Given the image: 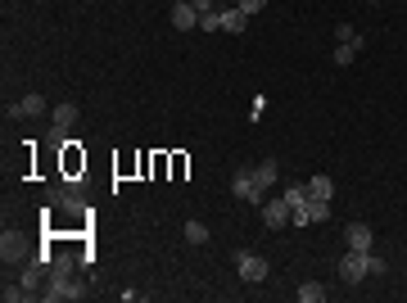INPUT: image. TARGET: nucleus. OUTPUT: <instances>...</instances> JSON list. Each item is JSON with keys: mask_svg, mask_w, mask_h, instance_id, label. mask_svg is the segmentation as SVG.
Listing matches in <instances>:
<instances>
[{"mask_svg": "<svg viewBox=\"0 0 407 303\" xmlns=\"http://www.w3.org/2000/svg\"><path fill=\"white\" fill-rule=\"evenodd\" d=\"M172 28H177V32L199 28V10L190 5V0H177V5H172Z\"/></svg>", "mask_w": 407, "mask_h": 303, "instance_id": "obj_6", "label": "nucleus"}, {"mask_svg": "<svg viewBox=\"0 0 407 303\" xmlns=\"http://www.w3.org/2000/svg\"><path fill=\"white\" fill-rule=\"evenodd\" d=\"M73 123H77V109H73V105H59V109H55V132H50V141H64V132H68Z\"/></svg>", "mask_w": 407, "mask_h": 303, "instance_id": "obj_11", "label": "nucleus"}, {"mask_svg": "<svg viewBox=\"0 0 407 303\" xmlns=\"http://www.w3.org/2000/svg\"><path fill=\"white\" fill-rule=\"evenodd\" d=\"M236 5H240V10H245V14H249V19H254V14H258V10H263L267 0H236Z\"/></svg>", "mask_w": 407, "mask_h": 303, "instance_id": "obj_20", "label": "nucleus"}, {"mask_svg": "<svg viewBox=\"0 0 407 303\" xmlns=\"http://www.w3.org/2000/svg\"><path fill=\"white\" fill-rule=\"evenodd\" d=\"M190 5H195L199 14H213V0H190Z\"/></svg>", "mask_w": 407, "mask_h": 303, "instance_id": "obj_21", "label": "nucleus"}, {"mask_svg": "<svg viewBox=\"0 0 407 303\" xmlns=\"http://www.w3.org/2000/svg\"><path fill=\"white\" fill-rule=\"evenodd\" d=\"M82 285H77V281H68V276H64V281H50V290H46V299H82Z\"/></svg>", "mask_w": 407, "mask_h": 303, "instance_id": "obj_10", "label": "nucleus"}, {"mask_svg": "<svg viewBox=\"0 0 407 303\" xmlns=\"http://www.w3.org/2000/svg\"><path fill=\"white\" fill-rule=\"evenodd\" d=\"M254 177H258V186H272V181H276V159H263V163H258V168H254Z\"/></svg>", "mask_w": 407, "mask_h": 303, "instance_id": "obj_15", "label": "nucleus"}, {"mask_svg": "<svg viewBox=\"0 0 407 303\" xmlns=\"http://www.w3.org/2000/svg\"><path fill=\"white\" fill-rule=\"evenodd\" d=\"M0 258H5V263H23V258H28L23 236H10V231H5V236H0Z\"/></svg>", "mask_w": 407, "mask_h": 303, "instance_id": "obj_7", "label": "nucleus"}, {"mask_svg": "<svg viewBox=\"0 0 407 303\" xmlns=\"http://www.w3.org/2000/svg\"><path fill=\"white\" fill-rule=\"evenodd\" d=\"M218 19H222V32H245V28H249V14L240 10V5H227V10H218Z\"/></svg>", "mask_w": 407, "mask_h": 303, "instance_id": "obj_8", "label": "nucleus"}, {"mask_svg": "<svg viewBox=\"0 0 407 303\" xmlns=\"http://www.w3.org/2000/svg\"><path fill=\"white\" fill-rule=\"evenodd\" d=\"M236 272H240V281H267V272H272V267H267V258H258V254H236Z\"/></svg>", "mask_w": 407, "mask_h": 303, "instance_id": "obj_3", "label": "nucleus"}, {"mask_svg": "<svg viewBox=\"0 0 407 303\" xmlns=\"http://www.w3.org/2000/svg\"><path fill=\"white\" fill-rule=\"evenodd\" d=\"M10 114L14 118H37V114H46V100L41 95H23L19 105H10Z\"/></svg>", "mask_w": 407, "mask_h": 303, "instance_id": "obj_9", "label": "nucleus"}, {"mask_svg": "<svg viewBox=\"0 0 407 303\" xmlns=\"http://www.w3.org/2000/svg\"><path fill=\"white\" fill-rule=\"evenodd\" d=\"M290 218H294V213H290V204H285V199H267V204H263V222H267L272 231H281Z\"/></svg>", "mask_w": 407, "mask_h": 303, "instance_id": "obj_5", "label": "nucleus"}, {"mask_svg": "<svg viewBox=\"0 0 407 303\" xmlns=\"http://www.w3.org/2000/svg\"><path fill=\"white\" fill-rule=\"evenodd\" d=\"M281 199H285V204H290V213H294V209H303V204H308V181H299V186H290V190H285Z\"/></svg>", "mask_w": 407, "mask_h": 303, "instance_id": "obj_13", "label": "nucleus"}, {"mask_svg": "<svg viewBox=\"0 0 407 303\" xmlns=\"http://www.w3.org/2000/svg\"><path fill=\"white\" fill-rule=\"evenodd\" d=\"M231 190H236V199H245V204H263V186H258L254 168H240L236 177H231Z\"/></svg>", "mask_w": 407, "mask_h": 303, "instance_id": "obj_1", "label": "nucleus"}, {"mask_svg": "<svg viewBox=\"0 0 407 303\" xmlns=\"http://www.w3.org/2000/svg\"><path fill=\"white\" fill-rule=\"evenodd\" d=\"M344 245H349V249H362V254H371L376 236H371L367 222H349V231H344Z\"/></svg>", "mask_w": 407, "mask_h": 303, "instance_id": "obj_4", "label": "nucleus"}, {"mask_svg": "<svg viewBox=\"0 0 407 303\" xmlns=\"http://www.w3.org/2000/svg\"><path fill=\"white\" fill-rule=\"evenodd\" d=\"M299 299H303V303H322V299H326V290H322L317 281H308V285H299Z\"/></svg>", "mask_w": 407, "mask_h": 303, "instance_id": "obj_17", "label": "nucleus"}, {"mask_svg": "<svg viewBox=\"0 0 407 303\" xmlns=\"http://www.w3.org/2000/svg\"><path fill=\"white\" fill-rule=\"evenodd\" d=\"M199 28H204V32H222V19H218V10H213V14H199Z\"/></svg>", "mask_w": 407, "mask_h": 303, "instance_id": "obj_18", "label": "nucleus"}, {"mask_svg": "<svg viewBox=\"0 0 407 303\" xmlns=\"http://www.w3.org/2000/svg\"><path fill=\"white\" fill-rule=\"evenodd\" d=\"M335 41H358V46H362V37L349 28V23H340V28H335Z\"/></svg>", "mask_w": 407, "mask_h": 303, "instance_id": "obj_19", "label": "nucleus"}, {"mask_svg": "<svg viewBox=\"0 0 407 303\" xmlns=\"http://www.w3.org/2000/svg\"><path fill=\"white\" fill-rule=\"evenodd\" d=\"M186 240H190V245H204V240H209V227L190 218V222H186Z\"/></svg>", "mask_w": 407, "mask_h": 303, "instance_id": "obj_16", "label": "nucleus"}, {"mask_svg": "<svg viewBox=\"0 0 407 303\" xmlns=\"http://www.w3.org/2000/svg\"><path fill=\"white\" fill-rule=\"evenodd\" d=\"M353 59H358V41H340L335 46V68H349Z\"/></svg>", "mask_w": 407, "mask_h": 303, "instance_id": "obj_14", "label": "nucleus"}, {"mask_svg": "<svg viewBox=\"0 0 407 303\" xmlns=\"http://www.w3.org/2000/svg\"><path fill=\"white\" fill-rule=\"evenodd\" d=\"M367 272H371V263H367V254H362V249H349V254L340 258V281H344V285H358Z\"/></svg>", "mask_w": 407, "mask_h": 303, "instance_id": "obj_2", "label": "nucleus"}, {"mask_svg": "<svg viewBox=\"0 0 407 303\" xmlns=\"http://www.w3.org/2000/svg\"><path fill=\"white\" fill-rule=\"evenodd\" d=\"M308 195H313V199H331L335 195V181L326 177V172H317V177H308Z\"/></svg>", "mask_w": 407, "mask_h": 303, "instance_id": "obj_12", "label": "nucleus"}]
</instances>
